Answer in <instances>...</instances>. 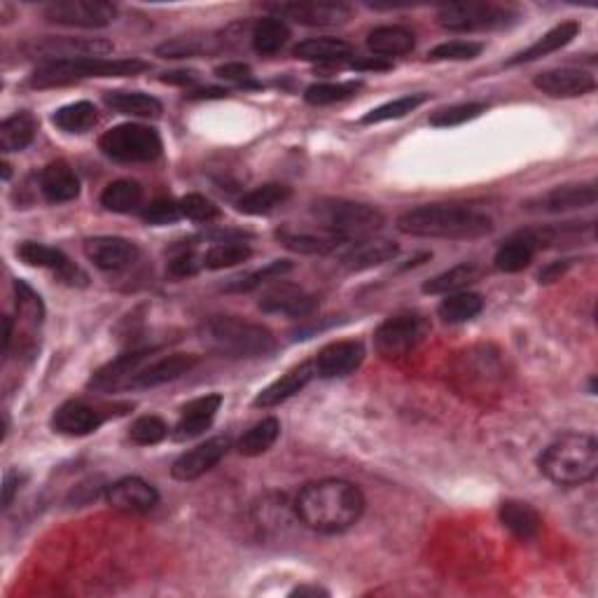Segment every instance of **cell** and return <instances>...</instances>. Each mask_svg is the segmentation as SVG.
<instances>
[{"label": "cell", "mask_w": 598, "mask_h": 598, "mask_svg": "<svg viewBox=\"0 0 598 598\" xmlns=\"http://www.w3.org/2000/svg\"><path fill=\"white\" fill-rule=\"evenodd\" d=\"M365 512V496L346 479H318L304 486L295 498V514L304 526L318 533H344Z\"/></svg>", "instance_id": "6da1fadb"}, {"label": "cell", "mask_w": 598, "mask_h": 598, "mask_svg": "<svg viewBox=\"0 0 598 598\" xmlns=\"http://www.w3.org/2000/svg\"><path fill=\"white\" fill-rule=\"evenodd\" d=\"M398 229L421 239H479L493 232L491 215L461 204H426L409 208L398 218Z\"/></svg>", "instance_id": "7a4b0ae2"}, {"label": "cell", "mask_w": 598, "mask_h": 598, "mask_svg": "<svg viewBox=\"0 0 598 598\" xmlns=\"http://www.w3.org/2000/svg\"><path fill=\"white\" fill-rule=\"evenodd\" d=\"M540 472L559 486H580L596 477L598 442L584 433H566L554 440L538 458Z\"/></svg>", "instance_id": "3957f363"}, {"label": "cell", "mask_w": 598, "mask_h": 598, "mask_svg": "<svg viewBox=\"0 0 598 598\" xmlns=\"http://www.w3.org/2000/svg\"><path fill=\"white\" fill-rule=\"evenodd\" d=\"M150 68L143 59H73V61H47L33 71L29 85L33 89L66 87L73 82L92 78H134Z\"/></svg>", "instance_id": "277c9868"}, {"label": "cell", "mask_w": 598, "mask_h": 598, "mask_svg": "<svg viewBox=\"0 0 598 598\" xmlns=\"http://www.w3.org/2000/svg\"><path fill=\"white\" fill-rule=\"evenodd\" d=\"M204 342L227 358H264L276 351V339L264 325L234 316H215L204 325Z\"/></svg>", "instance_id": "5b68a950"}, {"label": "cell", "mask_w": 598, "mask_h": 598, "mask_svg": "<svg viewBox=\"0 0 598 598\" xmlns=\"http://www.w3.org/2000/svg\"><path fill=\"white\" fill-rule=\"evenodd\" d=\"M311 213L321 229L339 236L344 243L370 239L386 225V215L379 208L349 199H321L311 206Z\"/></svg>", "instance_id": "8992f818"}, {"label": "cell", "mask_w": 598, "mask_h": 598, "mask_svg": "<svg viewBox=\"0 0 598 598\" xmlns=\"http://www.w3.org/2000/svg\"><path fill=\"white\" fill-rule=\"evenodd\" d=\"M519 10L503 3H449L437 10V24L451 33L496 31L514 24Z\"/></svg>", "instance_id": "52a82bcc"}, {"label": "cell", "mask_w": 598, "mask_h": 598, "mask_svg": "<svg viewBox=\"0 0 598 598\" xmlns=\"http://www.w3.org/2000/svg\"><path fill=\"white\" fill-rule=\"evenodd\" d=\"M99 148L106 157L122 164L155 162L162 155V136L145 124H120L99 138Z\"/></svg>", "instance_id": "ba28073f"}, {"label": "cell", "mask_w": 598, "mask_h": 598, "mask_svg": "<svg viewBox=\"0 0 598 598\" xmlns=\"http://www.w3.org/2000/svg\"><path fill=\"white\" fill-rule=\"evenodd\" d=\"M428 332L430 323L426 316L414 314V311L395 314L386 318L374 332V346L384 358H402L409 351H414L428 337Z\"/></svg>", "instance_id": "9c48e42d"}, {"label": "cell", "mask_w": 598, "mask_h": 598, "mask_svg": "<svg viewBox=\"0 0 598 598\" xmlns=\"http://www.w3.org/2000/svg\"><path fill=\"white\" fill-rule=\"evenodd\" d=\"M47 22L73 29H106L117 19V8L106 0H54L43 8Z\"/></svg>", "instance_id": "30bf717a"}, {"label": "cell", "mask_w": 598, "mask_h": 598, "mask_svg": "<svg viewBox=\"0 0 598 598\" xmlns=\"http://www.w3.org/2000/svg\"><path fill=\"white\" fill-rule=\"evenodd\" d=\"M29 57L47 61H73V59H101L113 52V43L103 38H40L24 45Z\"/></svg>", "instance_id": "8fae6325"}, {"label": "cell", "mask_w": 598, "mask_h": 598, "mask_svg": "<svg viewBox=\"0 0 598 598\" xmlns=\"http://www.w3.org/2000/svg\"><path fill=\"white\" fill-rule=\"evenodd\" d=\"M596 199H598V190L594 183H575V185H559L545 194H538V197L528 199L524 208L528 213L556 215V213L577 211V208H589L596 204Z\"/></svg>", "instance_id": "7c38bea8"}, {"label": "cell", "mask_w": 598, "mask_h": 598, "mask_svg": "<svg viewBox=\"0 0 598 598\" xmlns=\"http://www.w3.org/2000/svg\"><path fill=\"white\" fill-rule=\"evenodd\" d=\"M269 10H274L278 19H292V22L302 26H342L351 19V8L344 3H276L269 5Z\"/></svg>", "instance_id": "4fadbf2b"}, {"label": "cell", "mask_w": 598, "mask_h": 598, "mask_svg": "<svg viewBox=\"0 0 598 598\" xmlns=\"http://www.w3.org/2000/svg\"><path fill=\"white\" fill-rule=\"evenodd\" d=\"M363 360H365L363 342L344 339V342H332L328 346H323L311 363H314L318 379H342L356 372L358 367L363 365Z\"/></svg>", "instance_id": "5bb4252c"}, {"label": "cell", "mask_w": 598, "mask_h": 598, "mask_svg": "<svg viewBox=\"0 0 598 598\" xmlns=\"http://www.w3.org/2000/svg\"><path fill=\"white\" fill-rule=\"evenodd\" d=\"M17 255L19 260L29 264V267L54 271V274L68 285H87L85 271L75 267V264L68 260L59 248H52L47 246V243H38V241H24L17 246Z\"/></svg>", "instance_id": "9a60e30c"}, {"label": "cell", "mask_w": 598, "mask_h": 598, "mask_svg": "<svg viewBox=\"0 0 598 598\" xmlns=\"http://www.w3.org/2000/svg\"><path fill=\"white\" fill-rule=\"evenodd\" d=\"M85 255L96 269L122 271L138 260L141 250L134 241L122 236H92L85 241Z\"/></svg>", "instance_id": "2e32d148"}, {"label": "cell", "mask_w": 598, "mask_h": 598, "mask_svg": "<svg viewBox=\"0 0 598 598\" xmlns=\"http://www.w3.org/2000/svg\"><path fill=\"white\" fill-rule=\"evenodd\" d=\"M318 299L311 297L295 283H285L278 278L274 285H269L260 297V309L264 314H283L290 318H304L314 314Z\"/></svg>", "instance_id": "e0dca14e"}, {"label": "cell", "mask_w": 598, "mask_h": 598, "mask_svg": "<svg viewBox=\"0 0 598 598\" xmlns=\"http://www.w3.org/2000/svg\"><path fill=\"white\" fill-rule=\"evenodd\" d=\"M106 500L115 510L127 514H145L155 510L159 503V493L152 484L141 477H122L106 486Z\"/></svg>", "instance_id": "ac0fdd59"}, {"label": "cell", "mask_w": 598, "mask_h": 598, "mask_svg": "<svg viewBox=\"0 0 598 598\" xmlns=\"http://www.w3.org/2000/svg\"><path fill=\"white\" fill-rule=\"evenodd\" d=\"M229 451L227 437H211L199 447L185 451L183 456L176 458V463L171 465V477L178 482H194L201 475H206L208 470H213L225 454Z\"/></svg>", "instance_id": "d6986e66"}, {"label": "cell", "mask_w": 598, "mask_h": 598, "mask_svg": "<svg viewBox=\"0 0 598 598\" xmlns=\"http://www.w3.org/2000/svg\"><path fill=\"white\" fill-rule=\"evenodd\" d=\"M535 89L552 99H575L596 89L594 75L580 68H554V71L538 73L533 78Z\"/></svg>", "instance_id": "ffe728a7"}, {"label": "cell", "mask_w": 598, "mask_h": 598, "mask_svg": "<svg viewBox=\"0 0 598 598\" xmlns=\"http://www.w3.org/2000/svg\"><path fill=\"white\" fill-rule=\"evenodd\" d=\"M222 407V395L211 393L204 395V398H197L180 409V419L171 430L173 442H187L194 440V437L204 435L208 428L213 426L215 414L220 412Z\"/></svg>", "instance_id": "44dd1931"}, {"label": "cell", "mask_w": 598, "mask_h": 598, "mask_svg": "<svg viewBox=\"0 0 598 598\" xmlns=\"http://www.w3.org/2000/svg\"><path fill=\"white\" fill-rule=\"evenodd\" d=\"M106 421V414L99 407L87 405V402L71 400L64 402L52 416V428L68 437H85L96 433Z\"/></svg>", "instance_id": "7402d4cb"}, {"label": "cell", "mask_w": 598, "mask_h": 598, "mask_svg": "<svg viewBox=\"0 0 598 598\" xmlns=\"http://www.w3.org/2000/svg\"><path fill=\"white\" fill-rule=\"evenodd\" d=\"M311 379H316V370H314V363L307 360V363L292 367V370L285 372L281 379H276L274 384H269L264 391L257 393V398L253 400V407L257 409L278 407L281 402L290 400L292 395L304 391V388L311 384Z\"/></svg>", "instance_id": "603a6c76"}, {"label": "cell", "mask_w": 598, "mask_h": 598, "mask_svg": "<svg viewBox=\"0 0 598 598\" xmlns=\"http://www.w3.org/2000/svg\"><path fill=\"white\" fill-rule=\"evenodd\" d=\"M398 253V243L384 239H365L356 243H346V250L342 257H339V262H342L346 271H367L372 267H379V264L395 260Z\"/></svg>", "instance_id": "cb8c5ba5"}, {"label": "cell", "mask_w": 598, "mask_h": 598, "mask_svg": "<svg viewBox=\"0 0 598 598\" xmlns=\"http://www.w3.org/2000/svg\"><path fill=\"white\" fill-rule=\"evenodd\" d=\"M199 363L197 356L192 353H173V356H166L157 363H152L143 370L134 374V379L129 381L127 388H155L162 384H169V381H176L192 370L194 365Z\"/></svg>", "instance_id": "d4e9b609"}, {"label": "cell", "mask_w": 598, "mask_h": 598, "mask_svg": "<svg viewBox=\"0 0 598 598\" xmlns=\"http://www.w3.org/2000/svg\"><path fill=\"white\" fill-rule=\"evenodd\" d=\"M40 192L50 204H66L80 197V178L75 176L71 164L52 162L40 173Z\"/></svg>", "instance_id": "484cf974"}, {"label": "cell", "mask_w": 598, "mask_h": 598, "mask_svg": "<svg viewBox=\"0 0 598 598\" xmlns=\"http://www.w3.org/2000/svg\"><path fill=\"white\" fill-rule=\"evenodd\" d=\"M150 356H152V351H148V349L124 353V356L115 358L113 363L101 367V370L92 377V381H89V386L101 388V391H108V388H117V386L127 388L129 381L134 379V374L141 370V365Z\"/></svg>", "instance_id": "4316f807"}, {"label": "cell", "mask_w": 598, "mask_h": 598, "mask_svg": "<svg viewBox=\"0 0 598 598\" xmlns=\"http://www.w3.org/2000/svg\"><path fill=\"white\" fill-rule=\"evenodd\" d=\"M538 250L540 248L533 232L514 234L512 239H507L503 246L498 248L496 257H493V267L503 271V274H517V271H524L528 264L533 262Z\"/></svg>", "instance_id": "83f0119b"}, {"label": "cell", "mask_w": 598, "mask_h": 598, "mask_svg": "<svg viewBox=\"0 0 598 598\" xmlns=\"http://www.w3.org/2000/svg\"><path fill=\"white\" fill-rule=\"evenodd\" d=\"M580 33V24L577 22H563L559 26H554L552 31H547L545 36L528 47V50L514 54V57L507 61V66H519V64H528V61H538L542 57H549V54L563 50V47L573 43Z\"/></svg>", "instance_id": "f1b7e54d"}, {"label": "cell", "mask_w": 598, "mask_h": 598, "mask_svg": "<svg viewBox=\"0 0 598 598\" xmlns=\"http://www.w3.org/2000/svg\"><path fill=\"white\" fill-rule=\"evenodd\" d=\"M500 524L517 540H533L540 533L542 519L528 503L521 500H503L500 503Z\"/></svg>", "instance_id": "f546056e"}, {"label": "cell", "mask_w": 598, "mask_h": 598, "mask_svg": "<svg viewBox=\"0 0 598 598\" xmlns=\"http://www.w3.org/2000/svg\"><path fill=\"white\" fill-rule=\"evenodd\" d=\"M276 236L285 248L299 255H328L332 250L346 246L339 236L325 232V229H321V232H290V229H281Z\"/></svg>", "instance_id": "4dcf8cb0"}, {"label": "cell", "mask_w": 598, "mask_h": 598, "mask_svg": "<svg viewBox=\"0 0 598 598\" xmlns=\"http://www.w3.org/2000/svg\"><path fill=\"white\" fill-rule=\"evenodd\" d=\"M38 136V120L31 113H22L8 117L0 124V150L5 155H12V152H22L29 148V145L36 141Z\"/></svg>", "instance_id": "1f68e13d"}, {"label": "cell", "mask_w": 598, "mask_h": 598, "mask_svg": "<svg viewBox=\"0 0 598 598\" xmlns=\"http://www.w3.org/2000/svg\"><path fill=\"white\" fill-rule=\"evenodd\" d=\"M414 45V33L405 26H379L367 36V47L381 59L402 57V54L412 52Z\"/></svg>", "instance_id": "d6a6232c"}, {"label": "cell", "mask_w": 598, "mask_h": 598, "mask_svg": "<svg viewBox=\"0 0 598 598\" xmlns=\"http://www.w3.org/2000/svg\"><path fill=\"white\" fill-rule=\"evenodd\" d=\"M479 276H482V269L475 262H463L423 283V292L426 295H454V292H463L468 285L477 283Z\"/></svg>", "instance_id": "836d02e7"}, {"label": "cell", "mask_w": 598, "mask_h": 598, "mask_svg": "<svg viewBox=\"0 0 598 598\" xmlns=\"http://www.w3.org/2000/svg\"><path fill=\"white\" fill-rule=\"evenodd\" d=\"M103 101L108 103L115 113L127 117H141V120H155L162 115V103L155 96L141 92H106Z\"/></svg>", "instance_id": "e575fe53"}, {"label": "cell", "mask_w": 598, "mask_h": 598, "mask_svg": "<svg viewBox=\"0 0 598 598\" xmlns=\"http://www.w3.org/2000/svg\"><path fill=\"white\" fill-rule=\"evenodd\" d=\"M351 52V45L339 38H311L292 50L297 59L314 61V64H339V61L351 57Z\"/></svg>", "instance_id": "d590c367"}, {"label": "cell", "mask_w": 598, "mask_h": 598, "mask_svg": "<svg viewBox=\"0 0 598 598\" xmlns=\"http://www.w3.org/2000/svg\"><path fill=\"white\" fill-rule=\"evenodd\" d=\"M288 199H290L288 185L269 183V185L255 187V190H250L248 194H243L236 206H239V211L246 215H269L274 213L278 206H283Z\"/></svg>", "instance_id": "8d00e7d4"}, {"label": "cell", "mask_w": 598, "mask_h": 598, "mask_svg": "<svg viewBox=\"0 0 598 598\" xmlns=\"http://www.w3.org/2000/svg\"><path fill=\"white\" fill-rule=\"evenodd\" d=\"M278 435H281V421L269 416V419H262L260 423H255L253 428L246 430V433L241 435V440L236 442V449H239L241 456H260L274 447Z\"/></svg>", "instance_id": "74e56055"}, {"label": "cell", "mask_w": 598, "mask_h": 598, "mask_svg": "<svg viewBox=\"0 0 598 598\" xmlns=\"http://www.w3.org/2000/svg\"><path fill=\"white\" fill-rule=\"evenodd\" d=\"M52 122L54 127L66 131V134H85V131L94 129L96 122H99V110H96L94 103L78 101L71 103V106L59 108L52 115Z\"/></svg>", "instance_id": "f35d334b"}, {"label": "cell", "mask_w": 598, "mask_h": 598, "mask_svg": "<svg viewBox=\"0 0 598 598\" xmlns=\"http://www.w3.org/2000/svg\"><path fill=\"white\" fill-rule=\"evenodd\" d=\"M250 40H253V47L257 54H262V57H271V54L281 52L285 43H288L290 29H288V24L278 17L260 19V22L255 24Z\"/></svg>", "instance_id": "ab89813d"}, {"label": "cell", "mask_w": 598, "mask_h": 598, "mask_svg": "<svg viewBox=\"0 0 598 598\" xmlns=\"http://www.w3.org/2000/svg\"><path fill=\"white\" fill-rule=\"evenodd\" d=\"M484 309V299L475 295V292H454L442 299V304L437 307V314L444 323H468L472 318H477Z\"/></svg>", "instance_id": "60d3db41"}, {"label": "cell", "mask_w": 598, "mask_h": 598, "mask_svg": "<svg viewBox=\"0 0 598 598\" xmlns=\"http://www.w3.org/2000/svg\"><path fill=\"white\" fill-rule=\"evenodd\" d=\"M143 187L136 180H115L101 194V206L113 213H131L141 206Z\"/></svg>", "instance_id": "b9f144b4"}, {"label": "cell", "mask_w": 598, "mask_h": 598, "mask_svg": "<svg viewBox=\"0 0 598 598\" xmlns=\"http://www.w3.org/2000/svg\"><path fill=\"white\" fill-rule=\"evenodd\" d=\"M253 257V250H250L243 241H222L215 243L201 255V262H204L206 269L220 271L229 267H239V264L248 262Z\"/></svg>", "instance_id": "7bdbcfd3"}, {"label": "cell", "mask_w": 598, "mask_h": 598, "mask_svg": "<svg viewBox=\"0 0 598 598\" xmlns=\"http://www.w3.org/2000/svg\"><path fill=\"white\" fill-rule=\"evenodd\" d=\"M428 99H430L428 94L400 96V99L388 101V103H384V106L370 110V113H367L363 120H360V124H381V122L400 120V117H407L409 113H414L416 108H421Z\"/></svg>", "instance_id": "ee69618b"}, {"label": "cell", "mask_w": 598, "mask_h": 598, "mask_svg": "<svg viewBox=\"0 0 598 598\" xmlns=\"http://www.w3.org/2000/svg\"><path fill=\"white\" fill-rule=\"evenodd\" d=\"M290 269H292V264L288 260H276V262L267 264V267L250 271V274L232 278V281L225 285V290L227 292H250V290L260 288V285L269 283V281H278V278L288 274Z\"/></svg>", "instance_id": "f6af8a7d"}, {"label": "cell", "mask_w": 598, "mask_h": 598, "mask_svg": "<svg viewBox=\"0 0 598 598\" xmlns=\"http://www.w3.org/2000/svg\"><path fill=\"white\" fill-rule=\"evenodd\" d=\"M358 89H363V82H318L304 92V101L311 106H330V103L351 99Z\"/></svg>", "instance_id": "bcb514c9"}, {"label": "cell", "mask_w": 598, "mask_h": 598, "mask_svg": "<svg viewBox=\"0 0 598 598\" xmlns=\"http://www.w3.org/2000/svg\"><path fill=\"white\" fill-rule=\"evenodd\" d=\"M166 437H169V426L155 414L141 416L129 428V440L138 444V447H152V444H159Z\"/></svg>", "instance_id": "7dc6e473"}, {"label": "cell", "mask_w": 598, "mask_h": 598, "mask_svg": "<svg viewBox=\"0 0 598 598\" xmlns=\"http://www.w3.org/2000/svg\"><path fill=\"white\" fill-rule=\"evenodd\" d=\"M486 110L484 103H458V106H449L437 110V113L430 115V124L440 129H449V127H461V124L477 120Z\"/></svg>", "instance_id": "c3c4849f"}, {"label": "cell", "mask_w": 598, "mask_h": 598, "mask_svg": "<svg viewBox=\"0 0 598 598\" xmlns=\"http://www.w3.org/2000/svg\"><path fill=\"white\" fill-rule=\"evenodd\" d=\"M482 43H472V40H449V43L437 45L430 50V61H472L482 54Z\"/></svg>", "instance_id": "681fc988"}, {"label": "cell", "mask_w": 598, "mask_h": 598, "mask_svg": "<svg viewBox=\"0 0 598 598\" xmlns=\"http://www.w3.org/2000/svg\"><path fill=\"white\" fill-rule=\"evenodd\" d=\"M178 204L183 218H190L194 222H211L220 218V208L211 199L201 197V194H187Z\"/></svg>", "instance_id": "f907efd6"}, {"label": "cell", "mask_w": 598, "mask_h": 598, "mask_svg": "<svg viewBox=\"0 0 598 598\" xmlns=\"http://www.w3.org/2000/svg\"><path fill=\"white\" fill-rule=\"evenodd\" d=\"M15 292H17L19 316L26 318V321L33 323V325L43 323V316H45L43 302H40V297L36 295V292H33L31 285H26L24 281H17L15 283Z\"/></svg>", "instance_id": "816d5d0a"}, {"label": "cell", "mask_w": 598, "mask_h": 598, "mask_svg": "<svg viewBox=\"0 0 598 598\" xmlns=\"http://www.w3.org/2000/svg\"><path fill=\"white\" fill-rule=\"evenodd\" d=\"M180 218H183L180 204L173 199H157L152 201L150 206L143 208V220L148 222V225H173V222H178Z\"/></svg>", "instance_id": "f5cc1de1"}, {"label": "cell", "mask_w": 598, "mask_h": 598, "mask_svg": "<svg viewBox=\"0 0 598 598\" xmlns=\"http://www.w3.org/2000/svg\"><path fill=\"white\" fill-rule=\"evenodd\" d=\"M201 52H206V43L199 38H176L157 47V57L162 59H187L197 57Z\"/></svg>", "instance_id": "db71d44e"}, {"label": "cell", "mask_w": 598, "mask_h": 598, "mask_svg": "<svg viewBox=\"0 0 598 598\" xmlns=\"http://www.w3.org/2000/svg\"><path fill=\"white\" fill-rule=\"evenodd\" d=\"M204 267V262H201V257L194 253V250H180L178 255H173L169 260V271L173 276L178 278H185V276H194L197 271Z\"/></svg>", "instance_id": "11a10c76"}, {"label": "cell", "mask_w": 598, "mask_h": 598, "mask_svg": "<svg viewBox=\"0 0 598 598\" xmlns=\"http://www.w3.org/2000/svg\"><path fill=\"white\" fill-rule=\"evenodd\" d=\"M215 75L225 82H234V85H243V87H257L253 80V71L250 66L241 64V61H229V64H222L215 68Z\"/></svg>", "instance_id": "9f6ffc18"}, {"label": "cell", "mask_w": 598, "mask_h": 598, "mask_svg": "<svg viewBox=\"0 0 598 598\" xmlns=\"http://www.w3.org/2000/svg\"><path fill=\"white\" fill-rule=\"evenodd\" d=\"M26 482V475L19 470H8L3 477V507L8 510L12 505V500L17 498V493L22 491V486Z\"/></svg>", "instance_id": "6f0895ef"}, {"label": "cell", "mask_w": 598, "mask_h": 598, "mask_svg": "<svg viewBox=\"0 0 598 598\" xmlns=\"http://www.w3.org/2000/svg\"><path fill=\"white\" fill-rule=\"evenodd\" d=\"M573 267V260H556V262H549L545 269H540L538 274V281L540 283H554L559 281V278L566 274V271Z\"/></svg>", "instance_id": "680465c9"}, {"label": "cell", "mask_w": 598, "mask_h": 598, "mask_svg": "<svg viewBox=\"0 0 598 598\" xmlns=\"http://www.w3.org/2000/svg\"><path fill=\"white\" fill-rule=\"evenodd\" d=\"M164 85H173V87H192L199 82V73L197 71H171L164 73L162 78Z\"/></svg>", "instance_id": "91938a15"}, {"label": "cell", "mask_w": 598, "mask_h": 598, "mask_svg": "<svg viewBox=\"0 0 598 598\" xmlns=\"http://www.w3.org/2000/svg\"><path fill=\"white\" fill-rule=\"evenodd\" d=\"M353 71H374V73H384V71H391L393 68V61L388 59H381V57H367V59H356L351 64Z\"/></svg>", "instance_id": "94428289"}, {"label": "cell", "mask_w": 598, "mask_h": 598, "mask_svg": "<svg viewBox=\"0 0 598 598\" xmlns=\"http://www.w3.org/2000/svg\"><path fill=\"white\" fill-rule=\"evenodd\" d=\"M229 92L222 87H206V89H192L185 94V99L190 101H208V99H225Z\"/></svg>", "instance_id": "6125c7cd"}, {"label": "cell", "mask_w": 598, "mask_h": 598, "mask_svg": "<svg viewBox=\"0 0 598 598\" xmlns=\"http://www.w3.org/2000/svg\"><path fill=\"white\" fill-rule=\"evenodd\" d=\"M328 596V591L321 589V587H297L295 591H292V596Z\"/></svg>", "instance_id": "be15d7a7"}, {"label": "cell", "mask_w": 598, "mask_h": 598, "mask_svg": "<svg viewBox=\"0 0 598 598\" xmlns=\"http://www.w3.org/2000/svg\"><path fill=\"white\" fill-rule=\"evenodd\" d=\"M5 337H3V351L8 353V349H10V342H12V318H8L5 316Z\"/></svg>", "instance_id": "e7e4bbea"}, {"label": "cell", "mask_w": 598, "mask_h": 598, "mask_svg": "<svg viewBox=\"0 0 598 598\" xmlns=\"http://www.w3.org/2000/svg\"><path fill=\"white\" fill-rule=\"evenodd\" d=\"M3 180H10V164H3Z\"/></svg>", "instance_id": "03108f58"}]
</instances>
